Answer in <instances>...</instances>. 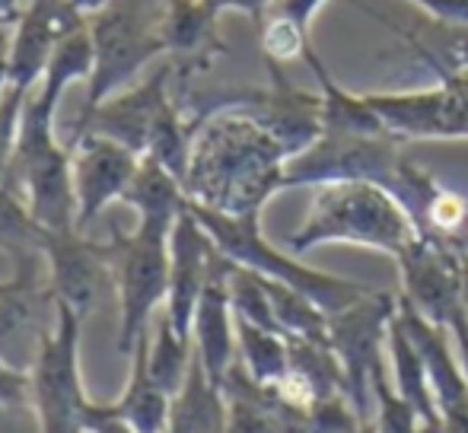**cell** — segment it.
I'll list each match as a JSON object with an SVG mask.
<instances>
[{"label":"cell","mask_w":468,"mask_h":433,"mask_svg":"<svg viewBox=\"0 0 468 433\" xmlns=\"http://www.w3.org/2000/svg\"><path fill=\"white\" fill-rule=\"evenodd\" d=\"M191 137L188 201L229 216H252L283 192L290 153L239 100L197 111Z\"/></svg>","instance_id":"obj_1"},{"label":"cell","mask_w":468,"mask_h":433,"mask_svg":"<svg viewBox=\"0 0 468 433\" xmlns=\"http://www.w3.org/2000/svg\"><path fill=\"white\" fill-rule=\"evenodd\" d=\"M418 236L411 214L392 192L373 182L347 179L315 185L306 220L287 236V248L293 255H306L309 248L338 242L376 248L399 259Z\"/></svg>","instance_id":"obj_3"},{"label":"cell","mask_w":468,"mask_h":433,"mask_svg":"<svg viewBox=\"0 0 468 433\" xmlns=\"http://www.w3.org/2000/svg\"><path fill=\"white\" fill-rule=\"evenodd\" d=\"M83 23L87 16L70 0H26L10 36V58H6L10 87L36 90L61 38L80 29Z\"/></svg>","instance_id":"obj_14"},{"label":"cell","mask_w":468,"mask_h":433,"mask_svg":"<svg viewBox=\"0 0 468 433\" xmlns=\"http://www.w3.org/2000/svg\"><path fill=\"white\" fill-rule=\"evenodd\" d=\"M401 297L427 319V322L450 328L456 316L465 312L463 284L468 248L459 242H440L431 236H418L399 255Z\"/></svg>","instance_id":"obj_9"},{"label":"cell","mask_w":468,"mask_h":433,"mask_svg":"<svg viewBox=\"0 0 468 433\" xmlns=\"http://www.w3.org/2000/svg\"><path fill=\"white\" fill-rule=\"evenodd\" d=\"M364 424V415L347 392H335L306 411V433H357Z\"/></svg>","instance_id":"obj_28"},{"label":"cell","mask_w":468,"mask_h":433,"mask_svg":"<svg viewBox=\"0 0 468 433\" xmlns=\"http://www.w3.org/2000/svg\"><path fill=\"white\" fill-rule=\"evenodd\" d=\"M446 433H468V411H456V415L443 417Z\"/></svg>","instance_id":"obj_36"},{"label":"cell","mask_w":468,"mask_h":433,"mask_svg":"<svg viewBox=\"0 0 468 433\" xmlns=\"http://www.w3.org/2000/svg\"><path fill=\"white\" fill-rule=\"evenodd\" d=\"M188 211L197 216L207 236L214 239V246L227 255L233 265L249 268V271L261 274V278L281 280V284L293 287V290L306 293L319 310H325L328 316L332 312H341L345 306L357 303L360 297L370 293L367 284H357V280L347 278H335V274L315 271V268L303 265L300 255L281 252L278 246L261 236L259 227V214L252 216H229L220 211H210V207H201L195 201H188Z\"/></svg>","instance_id":"obj_4"},{"label":"cell","mask_w":468,"mask_h":433,"mask_svg":"<svg viewBox=\"0 0 468 433\" xmlns=\"http://www.w3.org/2000/svg\"><path fill=\"white\" fill-rule=\"evenodd\" d=\"M26 398H32V376L0 360V408L23 405Z\"/></svg>","instance_id":"obj_30"},{"label":"cell","mask_w":468,"mask_h":433,"mask_svg":"<svg viewBox=\"0 0 468 433\" xmlns=\"http://www.w3.org/2000/svg\"><path fill=\"white\" fill-rule=\"evenodd\" d=\"M465 248H468V242H465Z\"/></svg>","instance_id":"obj_41"},{"label":"cell","mask_w":468,"mask_h":433,"mask_svg":"<svg viewBox=\"0 0 468 433\" xmlns=\"http://www.w3.org/2000/svg\"><path fill=\"white\" fill-rule=\"evenodd\" d=\"M217 252L220 248L214 246L207 229L197 223V216L186 205V211L173 227V236H169V293L166 303H163V312L169 316V322L186 338H191L197 300H201V290L207 284Z\"/></svg>","instance_id":"obj_15"},{"label":"cell","mask_w":468,"mask_h":433,"mask_svg":"<svg viewBox=\"0 0 468 433\" xmlns=\"http://www.w3.org/2000/svg\"><path fill=\"white\" fill-rule=\"evenodd\" d=\"M6 58H10V36H6L4 26H0V96H4L6 87H10V74H6Z\"/></svg>","instance_id":"obj_34"},{"label":"cell","mask_w":468,"mask_h":433,"mask_svg":"<svg viewBox=\"0 0 468 433\" xmlns=\"http://www.w3.org/2000/svg\"><path fill=\"white\" fill-rule=\"evenodd\" d=\"M220 13L207 0H166L163 10V42L173 64V80L186 90L188 80L207 74L217 58L227 55V42L217 29Z\"/></svg>","instance_id":"obj_17"},{"label":"cell","mask_w":468,"mask_h":433,"mask_svg":"<svg viewBox=\"0 0 468 433\" xmlns=\"http://www.w3.org/2000/svg\"><path fill=\"white\" fill-rule=\"evenodd\" d=\"M373 405H376V417H373L376 433H424L414 408L399 396V389L388 385V373L376 379Z\"/></svg>","instance_id":"obj_27"},{"label":"cell","mask_w":468,"mask_h":433,"mask_svg":"<svg viewBox=\"0 0 468 433\" xmlns=\"http://www.w3.org/2000/svg\"><path fill=\"white\" fill-rule=\"evenodd\" d=\"M236 347H239V364L255 383L278 385L287 376L290 366V344L287 334L274 328L252 325L246 319H236Z\"/></svg>","instance_id":"obj_25"},{"label":"cell","mask_w":468,"mask_h":433,"mask_svg":"<svg viewBox=\"0 0 468 433\" xmlns=\"http://www.w3.org/2000/svg\"><path fill=\"white\" fill-rule=\"evenodd\" d=\"M388 360H392V373H395V389L414 408L424 433H446L443 428V415H440L437 396L431 389V376H427V366L420 351L414 347L408 328L401 325L399 312H395L392 325H388Z\"/></svg>","instance_id":"obj_21"},{"label":"cell","mask_w":468,"mask_h":433,"mask_svg":"<svg viewBox=\"0 0 468 433\" xmlns=\"http://www.w3.org/2000/svg\"><path fill=\"white\" fill-rule=\"evenodd\" d=\"M376 115L401 141H459L468 137V77L446 74L418 93H367Z\"/></svg>","instance_id":"obj_10"},{"label":"cell","mask_w":468,"mask_h":433,"mask_svg":"<svg viewBox=\"0 0 468 433\" xmlns=\"http://www.w3.org/2000/svg\"><path fill=\"white\" fill-rule=\"evenodd\" d=\"M191 360H195V341L176 332V325L169 322V316L163 312L160 325H156V338L147 354L150 376L156 379V385H160L163 392L176 396V392L182 389V383H186Z\"/></svg>","instance_id":"obj_26"},{"label":"cell","mask_w":468,"mask_h":433,"mask_svg":"<svg viewBox=\"0 0 468 433\" xmlns=\"http://www.w3.org/2000/svg\"><path fill=\"white\" fill-rule=\"evenodd\" d=\"M147 334L137 341L134 354H131V379L128 389H124L122 402L115 405H99L105 417H115V421L128 424L134 433H166L169 430V405L173 396L163 392L156 385V379L150 376L147 366Z\"/></svg>","instance_id":"obj_20"},{"label":"cell","mask_w":468,"mask_h":433,"mask_svg":"<svg viewBox=\"0 0 468 433\" xmlns=\"http://www.w3.org/2000/svg\"><path fill=\"white\" fill-rule=\"evenodd\" d=\"M80 325L68 306H55V328L32 364V405L42 433H87L90 398L80 383Z\"/></svg>","instance_id":"obj_7"},{"label":"cell","mask_w":468,"mask_h":433,"mask_svg":"<svg viewBox=\"0 0 468 433\" xmlns=\"http://www.w3.org/2000/svg\"><path fill=\"white\" fill-rule=\"evenodd\" d=\"M169 83H173V64L166 61L150 77L137 80L134 87L112 93L96 111H90L83 121H77L70 141L87 134V131H96V134L112 137V141L131 147L137 156H144L160 118L179 100V96L169 93Z\"/></svg>","instance_id":"obj_12"},{"label":"cell","mask_w":468,"mask_h":433,"mask_svg":"<svg viewBox=\"0 0 468 433\" xmlns=\"http://www.w3.org/2000/svg\"><path fill=\"white\" fill-rule=\"evenodd\" d=\"M163 10H166V0H115L96 16H90L96 58L77 121L96 111L112 93L134 83V77L154 58L166 55Z\"/></svg>","instance_id":"obj_5"},{"label":"cell","mask_w":468,"mask_h":433,"mask_svg":"<svg viewBox=\"0 0 468 433\" xmlns=\"http://www.w3.org/2000/svg\"><path fill=\"white\" fill-rule=\"evenodd\" d=\"M166 433H173V430H166Z\"/></svg>","instance_id":"obj_40"},{"label":"cell","mask_w":468,"mask_h":433,"mask_svg":"<svg viewBox=\"0 0 468 433\" xmlns=\"http://www.w3.org/2000/svg\"><path fill=\"white\" fill-rule=\"evenodd\" d=\"M68 90V83L55 77L38 80L26 102L16 153L4 179L45 229H77L70 143H61L55 134V115Z\"/></svg>","instance_id":"obj_2"},{"label":"cell","mask_w":468,"mask_h":433,"mask_svg":"<svg viewBox=\"0 0 468 433\" xmlns=\"http://www.w3.org/2000/svg\"><path fill=\"white\" fill-rule=\"evenodd\" d=\"M450 334L456 338V347H459V364L465 370V379H468V316H456V322L450 325Z\"/></svg>","instance_id":"obj_33"},{"label":"cell","mask_w":468,"mask_h":433,"mask_svg":"<svg viewBox=\"0 0 468 433\" xmlns=\"http://www.w3.org/2000/svg\"><path fill=\"white\" fill-rule=\"evenodd\" d=\"M210 6H214L217 13H246V16H252L255 23H261V16L268 13V6H271V0H207Z\"/></svg>","instance_id":"obj_31"},{"label":"cell","mask_w":468,"mask_h":433,"mask_svg":"<svg viewBox=\"0 0 468 433\" xmlns=\"http://www.w3.org/2000/svg\"><path fill=\"white\" fill-rule=\"evenodd\" d=\"M55 303L38 265L13 268V287L0 293V360L16 370H32L45 341V306Z\"/></svg>","instance_id":"obj_16"},{"label":"cell","mask_w":468,"mask_h":433,"mask_svg":"<svg viewBox=\"0 0 468 433\" xmlns=\"http://www.w3.org/2000/svg\"><path fill=\"white\" fill-rule=\"evenodd\" d=\"M70 4H74L77 10H80L83 16L90 19V16H96L99 10H105V6H109V4H115V0H70Z\"/></svg>","instance_id":"obj_37"},{"label":"cell","mask_w":468,"mask_h":433,"mask_svg":"<svg viewBox=\"0 0 468 433\" xmlns=\"http://www.w3.org/2000/svg\"><path fill=\"white\" fill-rule=\"evenodd\" d=\"M169 430L173 433H227V398L223 389L207 376L201 357L195 354L182 389L169 405Z\"/></svg>","instance_id":"obj_22"},{"label":"cell","mask_w":468,"mask_h":433,"mask_svg":"<svg viewBox=\"0 0 468 433\" xmlns=\"http://www.w3.org/2000/svg\"><path fill=\"white\" fill-rule=\"evenodd\" d=\"M399 312V293L370 290L357 303L328 316V344L345 373V389L360 415L373 402V385L388 373V325Z\"/></svg>","instance_id":"obj_8"},{"label":"cell","mask_w":468,"mask_h":433,"mask_svg":"<svg viewBox=\"0 0 468 433\" xmlns=\"http://www.w3.org/2000/svg\"><path fill=\"white\" fill-rule=\"evenodd\" d=\"M229 271L233 261L223 252H217L214 268L207 274V284L201 290L195 310V322H191V341H195V354L201 357L207 376L217 385L236 364V312L233 297H229Z\"/></svg>","instance_id":"obj_18"},{"label":"cell","mask_w":468,"mask_h":433,"mask_svg":"<svg viewBox=\"0 0 468 433\" xmlns=\"http://www.w3.org/2000/svg\"><path fill=\"white\" fill-rule=\"evenodd\" d=\"M87 433H134L128 424L115 421V417H105L99 411V405L90 402V411H87Z\"/></svg>","instance_id":"obj_32"},{"label":"cell","mask_w":468,"mask_h":433,"mask_svg":"<svg viewBox=\"0 0 468 433\" xmlns=\"http://www.w3.org/2000/svg\"><path fill=\"white\" fill-rule=\"evenodd\" d=\"M23 6H26V0H0V26L16 23Z\"/></svg>","instance_id":"obj_35"},{"label":"cell","mask_w":468,"mask_h":433,"mask_svg":"<svg viewBox=\"0 0 468 433\" xmlns=\"http://www.w3.org/2000/svg\"><path fill=\"white\" fill-rule=\"evenodd\" d=\"M357 433H376V428H373V421H367V424H364V428H360Z\"/></svg>","instance_id":"obj_38"},{"label":"cell","mask_w":468,"mask_h":433,"mask_svg":"<svg viewBox=\"0 0 468 433\" xmlns=\"http://www.w3.org/2000/svg\"><path fill=\"white\" fill-rule=\"evenodd\" d=\"M328 0H271L261 16V55L265 61H296L309 48V26Z\"/></svg>","instance_id":"obj_23"},{"label":"cell","mask_w":468,"mask_h":433,"mask_svg":"<svg viewBox=\"0 0 468 433\" xmlns=\"http://www.w3.org/2000/svg\"><path fill=\"white\" fill-rule=\"evenodd\" d=\"M70 163H74V198H77V229L87 233L112 201H122L134 179L141 156L124 143L105 134L87 131L70 141Z\"/></svg>","instance_id":"obj_13"},{"label":"cell","mask_w":468,"mask_h":433,"mask_svg":"<svg viewBox=\"0 0 468 433\" xmlns=\"http://www.w3.org/2000/svg\"><path fill=\"white\" fill-rule=\"evenodd\" d=\"M29 96L32 90L23 87H6L4 96H0V182L6 179V169H10L13 153H16L19 128H23V111Z\"/></svg>","instance_id":"obj_29"},{"label":"cell","mask_w":468,"mask_h":433,"mask_svg":"<svg viewBox=\"0 0 468 433\" xmlns=\"http://www.w3.org/2000/svg\"><path fill=\"white\" fill-rule=\"evenodd\" d=\"M169 236L160 229L137 227L134 233L112 229V280L118 293V351L134 354L137 341L147 334V319L169 293Z\"/></svg>","instance_id":"obj_6"},{"label":"cell","mask_w":468,"mask_h":433,"mask_svg":"<svg viewBox=\"0 0 468 433\" xmlns=\"http://www.w3.org/2000/svg\"><path fill=\"white\" fill-rule=\"evenodd\" d=\"M48 293L55 306H68L80 319L96 310L99 297L112 280L109 242H93L80 229H45Z\"/></svg>","instance_id":"obj_11"},{"label":"cell","mask_w":468,"mask_h":433,"mask_svg":"<svg viewBox=\"0 0 468 433\" xmlns=\"http://www.w3.org/2000/svg\"><path fill=\"white\" fill-rule=\"evenodd\" d=\"M122 201L137 211V227L173 233L176 220L188 205V195L179 175H173L154 156H141V166H137Z\"/></svg>","instance_id":"obj_19"},{"label":"cell","mask_w":468,"mask_h":433,"mask_svg":"<svg viewBox=\"0 0 468 433\" xmlns=\"http://www.w3.org/2000/svg\"><path fill=\"white\" fill-rule=\"evenodd\" d=\"M10 287H13V278H10V280H0V293H6Z\"/></svg>","instance_id":"obj_39"},{"label":"cell","mask_w":468,"mask_h":433,"mask_svg":"<svg viewBox=\"0 0 468 433\" xmlns=\"http://www.w3.org/2000/svg\"><path fill=\"white\" fill-rule=\"evenodd\" d=\"M0 252L13 268L45 261V227L6 182H0Z\"/></svg>","instance_id":"obj_24"}]
</instances>
